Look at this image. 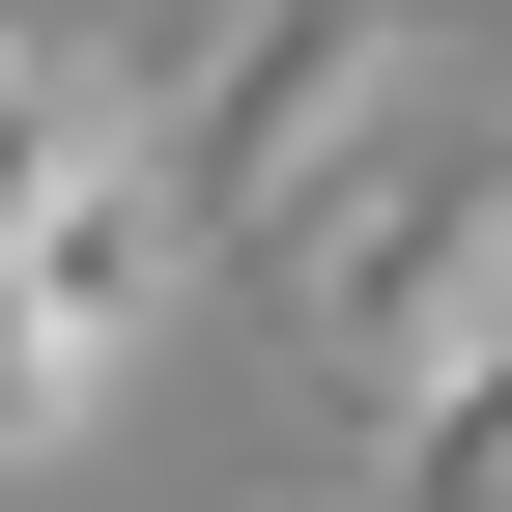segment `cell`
Listing matches in <instances>:
<instances>
[{"mask_svg": "<svg viewBox=\"0 0 512 512\" xmlns=\"http://www.w3.org/2000/svg\"><path fill=\"white\" fill-rule=\"evenodd\" d=\"M370 512H512V342L456 370V399H399V427H370Z\"/></svg>", "mask_w": 512, "mask_h": 512, "instance_id": "obj_4", "label": "cell"}, {"mask_svg": "<svg viewBox=\"0 0 512 512\" xmlns=\"http://www.w3.org/2000/svg\"><path fill=\"white\" fill-rule=\"evenodd\" d=\"M370 114H399V0H228V29H200V86H171L200 228H285L313 171H370Z\"/></svg>", "mask_w": 512, "mask_h": 512, "instance_id": "obj_3", "label": "cell"}, {"mask_svg": "<svg viewBox=\"0 0 512 512\" xmlns=\"http://www.w3.org/2000/svg\"><path fill=\"white\" fill-rule=\"evenodd\" d=\"M171 256H200V143H171L86 29H29V228H0V427H29V456L114 427V370L171 342Z\"/></svg>", "mask_w": 512, "mask_h": 512, "instance_id": "obj_1", "label": "cell"}, {"mask_svg": "<svg viewBox=\"0 0 512 512\" xmlns=\"http://www.w3.org/2000/svg\"><path fill=\"white\" fill-rule=\"evenodd\" d=\"M256 256H285V370L342 427H399V399H456V370L512 342V143H370V171H313Z\"/></svg>", "mask_w": 512, "mask_h": 512, "instance_id": "obj_2", "label": "cell"}]
</instances>
